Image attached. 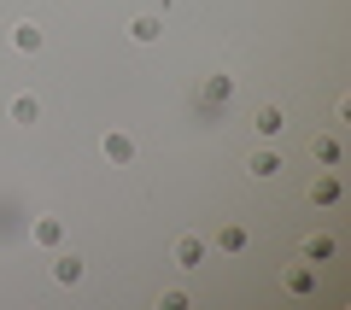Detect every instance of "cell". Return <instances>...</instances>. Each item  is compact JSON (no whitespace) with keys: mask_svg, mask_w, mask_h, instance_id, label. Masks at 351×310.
<instances>
[{"mask_svg":"<svg viewBox=\"0 0 351 310\" xmlns=\"http://www.w3.org/2000/svg\"><path fill=\"white\" fill-rule=\"evenodd\" d=\"M100 152H106V158H112V164H129V158H135V141H129L123 129H112V135L100 141Z\"/></svg>","mask_w":351,"mask_h":310,"instance_id":"obj_4","label":"cell"},{"mask_svg":"<svg viewBox=\"0 0 351 310\" xmlns=\"http://www.w3.org/2000/svg\"><path fill=\"white\" fill-rule=\"evenodd\" d=\"M176 263H182V270H199V263H205V240L199 235H182V240H176Z\"/></svg>","mask_w":351,"mask_h":310,"instance_id":"obj_3","label":"cell"},{"mask_svg":"<svg viewBox=\"0 0 351 310\" xmlns=\"http://www.w3.org/2000/svg\"><path fill=\"white\" fill-rule=\"evenodd\" d=\"M129 36H135V41H158V36H164V24H158L152 12H141L135 24H129Z\"/></svg>","mask_w":351,"mask_h":310,"instance_id":"obj_8","label":"cell"},{"mask_svg":"<svg viewBox=\"0 0 351 310\" xmlns=\"http://www.w3.org/2000/svg\"><path fill=\"white\" fill-rule=\"evenodd\" d=\"M258 135H281V106H258Z\"/></svg>","mask_w":351,"mask_h":310,"instance_id":"obj_9","label":"cell"},{"mask_svg":"<svg viewBox=\"0 0 351 310\" xmlns=\"http://www.w3.org/2000/svg\"><path fill=\"white\" fill-rule=\"evenodd\" d=\"M217 246H223V252H246V228H223Z\"/></svg>","mask_w":351,"mask_h":310,"instance_id":"obj_12","label":"cell"},{"mask_svg":"<svg viewBox=\"0 0 351 310\" xmlns=\"http://www.w3.org/2000/svg\"><path fill=\"white\" fill-rule=\"evenodd\" d=\"M82 270H88V263L76 258V252H59V258H53V281H59V287H76V281H82Z\"/></svg>","mask_w":351,"mask_h":310,"instance_id":"obj_2","label":"cell"},{"mask_svg":"<svg viewBox=\"0 0 351 310\" xmlns=\"http://www.w3.org/2000/svg\"><path fill=\"white\" fill-rule=\"evenodd\" d=\"M339 199V176H322V182H316V205H334Z\"/></svg>","mask_w":351,"mask_h":310,"instance_id":"obj_11","label":"cell"},{"mask_svg":"<svg viewBox=\"0 0 351 310\" xmlns=\"http://www.w3.org/2000/svg\"><path fill=\"white\" fill-rule=\"evenodd\" d=\"M228 94H234V82H228V76H211V82H205V94H199V106H205V117H223V106H228Z\"/></svg>","mask_w":351,"mask_h":310,"instance_id":"obj_1","label":"cell"},{"mask_svg":"<svg viewBox=\"0 0 351 310\" xmlns=\"http://www.w3.org/2000/svg\"><path fill=\"white\" fill-rule=\"evenodd\" d=\"M252 176H258V182H269V176H281V158H276V152H258V158H252Z\"/></svg>","mask_w":351,"mask_h":310,"instance_id":"obj_10","label":"cell"},{"mask_svg":"<svg viewBox=\"0 0 351 310\" xmlns=\"http://www.w3.org/2000/svg\"><path fill=\"white\" fill-rule=\"evenodd\" d=\"M287 287H293V293H311L316 281H311V270H287Z\"/></svg>","mask_w":351,"mask_h":310,"instance_id":"obj_14","label":"cell"},{"mask_svg":"<svg viewBox=\"0 0 351 310\" xmlns=\"http://www.w3.org/2000/svg\"><path fill=\"white\" fill-rule=\"evenodd\" d=\"M6 117H12V123H36V117H41V99L36 94H18L12 106H6Z\"/></svg>","mask_w":351,"mask_h":310,"instance_id":"obj_6","label":"cell"},{"mask_svg":"<svg viewBox=\"0 0 351 310\" xmlns=\"http://www.w3.org/2000/svg\"><path fill=\"white\" fill-rule=\"evenodd\" d=\"M29 235H36V246H59V240H64V223H59V217H41Z\"/></svg>","mask_w":351,"mask_h":310,"instance_id":"obj_7","label":"cell"},{"mask_svg":"<svg viewBox=\"0 0 351 310\" xmlns=\"http://www.w3.org/2000/svg\"><path fill=\"white\" fill-rule=\"evenodd\" d=\"M316 158H322V164H339V141L322 135V141H316Z\"/></svg>","mask_w":351,"mask_h":310,"instance_id":"obj_13","label":"cell"},{"mask_svg":"<svg viewBox=\"0 0 351 310\" xmlns=\"http://www.w3.org/2000/svg\"><path fill=\"white\" fill-rule=\"evenodd\" d=\"M12 47L18 53H41V24H29V18H24V24H12Z\"/></svg>","mask_w":351,"mask_h":310,"instance_id":"obj_5","label":"cell"}]
</instances>
